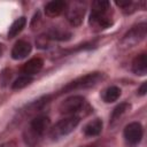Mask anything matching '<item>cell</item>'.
<instances>
[{
  "label": "cell",
  "mask_w": 147,
  "mask_h": 147,
  "mask_svg": "<svg viewBox=\"0 0 147 147\" xmlns=\"http://www.w3.org/2000/svg\"><path fill=\"white\" fill-rule=\"evenodd\" d=\"M121 95V90L117 86H109L102 93V99L105 102H114Z\"/></svg>",
  "instance_id": "9a60e30c"
},
{
  "label": "cell",
  "mask_w": 147,
  "mask_h": 147,
  "mask_svg": "<svg viewBox=\"0 0 147 147\" xmlns=\"http://www.w3.org/2000/svg\"><path fill=\"white\" fill-rule=\"evenodd\" d=\"M130 108H131V106L126 102L119 103L117 107H115L111 113V116H110V123L114 124L116 121H118L125 113H127V110H130Z\"/></svg>",
  "instance_id": "e0dca14e"
},
{
  "label": "cell",
  "mask_w": 147,
  "mask_h": 147,
  "mask_svg": "<svg viewBox=\"0 0 147 147\" xmlns=\"http://www.w3.org/2000/svg\"><path fill=\"white\" fill-rule=\"evenodd\" d=\"M67 7V2L63 0H53L46 3L45 6V13L49 17L59 16Z\"/></svg>",
  "instance_id": "9c48e42d"
},
{
  "label": "cell",
  "mask_w": 147,
  "mask_h": 147,
  "mask_svg": "<svg viewBox=\"0 0 147 147\" xmlns=\"http://www.w3.org/2000/svg\"><path fill=\"white\" fill-rule=\"evenodd\" d=\"M10 78V70H3L2 74H1V78H0V82L2 85H5Z\"/></svg>",
  "instance_id": "ffe728a7"
},
{
  "label": "cell",
  "mask_w": 147,
  "mask_h": 147,
  "mask_svg": "<svg viewBox=\"0 0 147 147\" xmlns=\"http://www.w3.org/2000/svg\"><path fill=\"white\" fill-rule=\"evenodd\" d=\"M142 133H144L142 126L138 122H132V123L127 124L124 129V138H125L126 142L131 146H134L140 142V140L142 138Z\"/></svg>",
  "instance_id": "8992f818"
},
{
  "label": "cell",
  "mask_w": 147,
  "mask_h": 147,
  "mask_svg": "<svg viewBox=\"0 0 147 147\" xmlns=\"http://www.w3.org/2000/svg\"><path fill=\"white\" fill-rule=\"evenodd\" d=\"M79 123V117L78 116H68L61 121H59L49 132V136L53 140L61 139L65 136H68L70 132L75 130V127Z\"/></svg>",
  "instance_id": "3957f363"
},
{
  "label": "cell",
  "mask_w": 147,
  "mask_h": 147,
  "mask_svg": "<svg viewBox=\"0 0 147 147\" xmlns=\"http://www.w3.org/2000/svg\"><path fill=\"white\" fill-rule=\"evenodd\" d=\"M31 52V45L30 42L25 40H18L15 42L13 49H11V57L14 60H22L25 56H28Z\"/></svg>",
  "instance_id": "ba28073f"
},
{
  "label": "cell",
  "mask_w": 147,
  "mask_h": 147,
  "mask_svg": "<svg viewBox=\"0 0 147 147\" xmlns=\"http://www.w3.org/2000/svg\"><path fill=\"white\" fill-rule=\"evenodd\" d=\"M83 131H84V134L87 137H95V136L100 134L102 131V121L99 118H95V119L88 122L84 126Z\"/></svg>",
  "instance_id": "4fadbf2b"
},
{
  "label": "cell",
  "mask_w": 147,
  "mask_h": 147,
  "mask_svg": "<svg viewBox=\"0 0 147 147\" xmlns=\"http://www.w3.org/2000/svg\"><path fill=\"white\" fill-rule=\"evenodd\" d=\"M110 8V2L109 1H103V0H98L92 3V13L95 15H103L107 14Z\"/></svg>",
  "instance_id": "ac0fdd59"
},
{
  "label": "cell",
  "mask_w": 147,
  "mask_h": 147,
  "mask_svg": "<svg viewBox=\"0 0 147 147\" xmlns=\"http://www.w3.org/2000/svg\"><path fill=\"white\" fill-rule=\"evenodd\" d=\"M146 92H147V83L144 82V83L141 84V86L138 88V94H140V95H145Z\"/></svg>",
  "instance_id": "44dd1931"
},
{
  "label": "cell",
  "mask_w": 147,
  "mask_h": 147,
  "mask_svg": "<svg viewBox=\"0 0 147 147\" xmlns=\"http://www.w3.org/2000/svg\"><path fill=\"white\" fill-rule=\"evenodd\" d=\"M84 14H85L84 6L80 2H74L67 10V20L71 25L78 26L83 22Z\"/></svg>",
  "instance_id": "52a82bcc"
},
{
  "label": "cell",
  "mask_w": 147,
  "mask_h": 147,
  "mask_svg": "<svg viewBox=\"0 0 147 147\" xmlns=\"http://www.w3.org/2000/svg\"><path fill=\"white\" fill-rule=\"evenodd\" d=\"M146 31H147V24L145 22L139 23L138 25H134L123 36L121 40V45L124 48L133 47L146 37Z\"/></svg>",
  "instance_id": "5b68a950"
},
{
  "label": "cell",
  "mask_w": 147,
  "mask_h": 147,
  "mask_svg": "<svg viewBox=\"0 0 147 147\" xmlns=\"http://www.w3.org/2000/svg\"><path fill=\"white\" fill-rule=\"evenodd\" d=\"M132 70L136 75H140V76L147 74V59L145 53H141L134 57L132 62Z\"/></svg>",
  "instance_id": "7c38bea8"
},
{
  "label": "cell",
  "mask_w": 147,
  "mask_h": 147,
  "mask_svg": "<svg viewBox=\"0 0 147 147\" xmlns=\"http://www.w3.org/2000/svg\"><path fill=\"white\" fill-rule=\"evenodd\" d=\"M42 65H44V61L40 57H32L31 60H29L28 62H25L23 64L21 71L25 76H31V75H34L38 71H40Z\"/></svg>",
  "instance_id": "8fae6325"
},
{
  "label": "cell",
  "mask_w": 147,
  "mask_h": 147,
  "mask_svg": "<svg viewBox=\"0 0 147 147\" xmlns=\"http://www.w3.org/2000/svg\"><path fill=\"white\" fill-rule=\"evenodd\" d=\"M0 54H1V45H0Z\"/></svg>",
  "instance_id": "603a6c76"
},
{
  "label": "cell",
  "mask_w": 147,
  "mask_h": 147,
  "mask_svg": "<svg viewBox=\"0 0 147 147\" xmlns=\"http://www.w3.org/2000/svg\"><path fill=\"white\" fill-rule=\"evenodd\" d=\"M86 108H88V106H87L85 99L80 95H72V96L65 99L59 106V110L61 114L70 115V116H77V114L84 111Z\"/></svg>",
  "instance_id": "277c9868"
},
{
  "label": "cell",
  "mask_w": 147,
  "mask_h": 147,
  "mask_svg": "<svg viewBox=\"0 0 147 147\" xmlns=\"http://www.w3.org/2000/svg\"><path fill=\"white\" fill-rule=\"evenodd\" d=\"M90 24L92 25V28H94L96 30H103L111 25V18L107 14H103V15L91 14L90 15Z\"/></svg>",
  "instance_id": "30bf717a"
},
{
  "label": "cell",
  "mask_w": 147,
  "mask_h": 147,
  "mask_svg": "<svg viewBox=\"0 0 147 147\" xmlns=\"http://www.w3.org/2000/svg\"><path fill=\"white\" fill-rule=\"evenodd\" d=\"M84 147H96V146H84Z\"/></svg>",
  "instance_id": "7402d4cb"
},
{
  "label": "cell",
  "mask_w": 147,
  "mask_h": 147,
  "mask_svg": "<svg viewBox=\"0 0 147 147\" xmlns=\"http://www.w3.org/2000/svg\"><path fill=\"white\" fill-rule=\"evenodd\" d=\"M102 79H103V74H101V72H91V74L84 75V76L78 77L75 80L68 83L60 91V93H67V92H71L74 90H80V88H88V87H92V86L96 85Z\"/></svg>",
  "instance_id": "7a4b0ae2"
},
{
  "label": "cell",
  "mask_w": 147,
  "mask_h": 147,
  "mask_svg": "<svg viewBox=\"0 0 147 147\" xmlns=\"http://www.w3.org/2000/svg\"><path fill=\"white\" fill-rule=\"evenodd\" d=\"M49 40H68L71 37V33L64 30H60V29H52L47 32V34H45Z\"/></svg>",
  "instance_id": "2e32d148"
},
{
  "label": "cell",
  "mask_w": 147,
  "mask_h": 147,
  "mask_svg": "<svg viewBox=\"0 0 147 147\" xmlns=\"http://www.w3.org/2000/svg\"><path fill=\"white\" fill-rule=\"evenodd\" d=\"M49 123L51 122H49V118L47 116H37V117H34L31 121L28 130L24 133L25 142H28L29 145L34 144L46 132V130L49 126Z\"/></svg>",
  "instance_id": "6da1fadb"
},
{
  "label": "cell",
  "mask_w": 147,
  "mask_h": 147,
  "mask_svg": "<svg viewBox=\"0 0 147 147\" xmlns=\"http://www.w3.org/2000/svg\"><path fill=\"white\" fill-rule=\"evenodd\" d=\"M31 82H32V78H31L30 76H25V75H24V76L18 77L17 79H15L14 83L11 84V87H13L14 90H21V88L28 86Z\"/></svg>",
  "instance_id": "d6986e66"
},
{
  "label": "cell",
  "mask_w": 147,
  "mask_h": 147,
  "mask_svg": "<svg viewBox=\"0 0 147 147\" xmlns=\"http://www.w3.org/2000/svg\"><path fill=\"white\" fill-rule=\"evenodd\" d=\"M25 24H26V18L25 17H20L16 21H14L13 24L10 25L9 30H8V38L16 37L23 30V28L25 26Z\"/></svg>",
  "instance_id": "5bb4252c"
}]
</instances>
